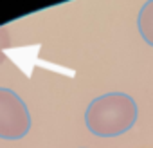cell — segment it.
<instances>
[{"mask_svg": "<svg viewBox=\"0 0 153 148\" xmlns=\"http://www.w3.org/2000/svg\"><path fill=\"white\" fill-rule=\"evenodd\" d=\"M139 107L130 94L108 92L90 101L85 110V125L97 137H117L133 128Z\"/></svg>", "mask_w": 153, "mask_h": 148, "instance_id": "6da1fadb", "label": "cell"}, {"mask_svg": "<svg viewBox=\"0 0 153 148\" xmlns=\"http://www.w3.org/2000/svg\"><path fill=\"white\" fill-rule=\"evenodd\" d=\"M137 29L142 40L149 47H153V0H148L140 7L137 15Z\"/></svg>", "mask_w": 153, "mask_h": 148, "instance_id": "3957f363", "label": "cell"}, {"mask_svg": "<svg viewBox=\"0 0 153 148\" xmlns=\"http://www.w3.org/2000/svg\"><path fill=\"white\" fill-rule=\"evenodd\" d=\"M31 130V114L25 101L11 89L0 87V139L18 141Z\"/></svg>", "mask_w": 153, "mask_h": 148, "instance_id": "7a4b0ae2", "label": "cell"}, {"mask_svg": "<svg viewBox=\"0 0 153 148\" xmlns=\"http://www.w3.org/2000/svg\"><path fill=\"white\" fill-rule=\"evenodd\" d=\"M11 43V38H9V33L6 27H0V63H4L6 56H4V49L9 47Z\"/></svg>", "mask_w": 153, "mask_h": 148, "instance_id": "277c9868", "label": "cell"}]
</instances>
